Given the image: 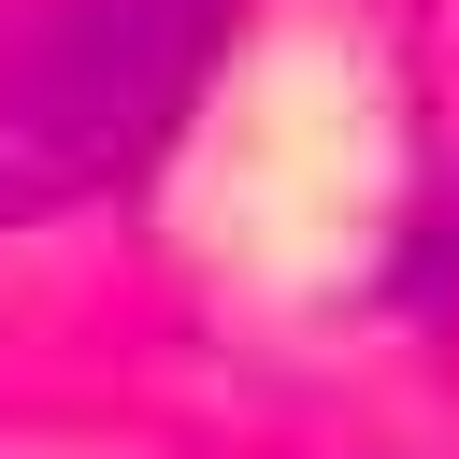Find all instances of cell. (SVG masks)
Segmentation results:
<instances>
[{"instance_id":"cell-1","label":"cell","mask_w":459,"mask_h":459,"mask_svg":"<svg viewBox=\"0 0 459 459\" xmlns=\"http://www.w3.org/2000/svg\"><path fill=\"white\" fill-rule=\"evenodd\" d=\"M201 72V0H57L0 57V215L86 201L158 143V115Z\"/></svg>"}]
</instances>
